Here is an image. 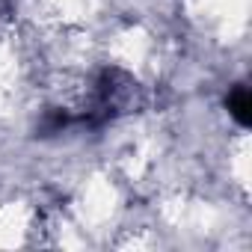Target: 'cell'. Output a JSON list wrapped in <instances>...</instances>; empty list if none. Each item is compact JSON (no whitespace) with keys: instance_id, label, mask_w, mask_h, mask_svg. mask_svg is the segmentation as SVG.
I'll return each instance as SVG.
<instances>
[{"instance_id":"cell-2","label":"cell","mask_w":252,"mask_h":252,"mask_svg":"<svg viewBox=\"0 0 252 252\" xmlns=\"http://www.w3.org/2000/svg\"><path fill=\"white\" fill-rule=\"evenodd\" d=\"M252 101H249V86L246 83H234L231 89H228V95H225V110H228V116L237 122V128H249L252 125Z\"/></svg>"},{"instance_id":"cell-1","label":"cell","mask_w":252,"mask_h":252,"mask_svg":"<svg viewBox=\"0 0 252 252\" xmlns=\"http://www.w3.org/2000/svg\"><path fill=\"white\" fill-rule=\"evenodd\" d=\"M146 104V89L143 83L119 65H104L98 68V74L92 77V89L89 98L80 110L68 113V110H48L45 122L39 125L42 137L60 134V131H98L104 125H113L122 116L140 113V107Z\"/></svg>"}]
</instances>
